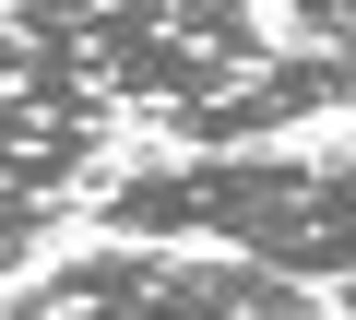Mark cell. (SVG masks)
Instances as JSON below:
<instances>
[{"label": "cell", "mask_w": 356, "mask_h": 320, "mask_svg": "<svg viewBox=\"0 0 356 320\" xmlns=\"http://www.w3.org/2000/svg\"><path fill=\"white\" fill-rule=\"evenodd\" d=\"M48 226H60L48 202H0V285H13V273H24L36 249H48Z\"/></svg>", "instance_id": "3957f363"}, {"label": "cell", "mask_w": 356, "mask_h": 320, "mask_svg": "<svg viewBox=\"0 0 356 320\" xmlns=\"http://www.w3.org/2000/svg\"><path fill=\"white\" fill-rule=\"evenodd\" d=\"M107 83L95 71H36V83H0V202H72V178L95 167L107 142Z\"/></svg>", "instance_id": "7a4b0ae2"}, {"label": "cell", "mask_w": 356, "mask_h": 320, "mask_svg": "<svg viewBox=\"0 0 356 320\" xmlns=\"http://www.w3.org/2000/svg\"><path fill=\"white\" fill-rule=\"evenodd\" d=\"M0 320H332L297 296V273L238 261V249H191V237H119V249H72L36 285L0 296Z\"/></svg>", "instance_id": "6da1fadb"}, {"label": "cell", "mask_w": 356, "mask_h": 320, "mask_svg": "<svg viewBox=\"0 0 356 320\" xmlns=\"http://www.w3.org/2000/svg\"><path fill=\"white\" fill-rule=\"evenodd\" d=\"M332 320H356V273H344V296H332Z\"/></svg>", "instance_id": "277c9868"}]
</instances>
